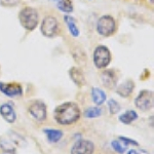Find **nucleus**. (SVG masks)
Masks as SVG:
<instances>
[{
	"instance_id": "nucleus-25",
	"label": "nucleus",
	"mask_w": 154,
	"mask_h": 154,
	"mask_svg": "<svg viewBox=\"0 0 154 154\" xmlns=\"http://www.w3.org/2000/svg\"><path fill=\"white\" fill-rule=\"evenodd\" d=\"M150 1H151V2H152V3H153V1H154V0H150Z\"/></svg>"
},
{
	"instance_id": "nucleus-16",
	"label": "nucleus",
	"mask_w": 154,
	"mask_h": 154,
	"mask_svg": "<svg viewBox=\"0 0 154 154\" xmlns=\"http://www.w3.org/2000/svg\"><path fill=\"white\" fill-rule=\"evenodd\" d=\"M137 118H138V114L134 110H128V111H126L125 113L121 114V115L119 116V120L122 123H125V125H131V123L133 122V121H135Z\"/></svg>"
},
{
	"instance_id": "nucleus-18",
	"label": "nucleus",
	"mask_w": 154,
	"mask_h": 154,
	"mask_svg": "<svg viewBox=\"0 0 154 154\" xmlns=\"http://www.w3.org/2000/svg\"><path fill=\"white\" fill-rule=\"evenodd\" d=\"M56 3L60 11L64 12H71L73 11V4L71 0H56Z\"/></svg>"
},
{
	"instance_id": "nucleus-19",
	"label": "nucleus",
	"mask_w": 154,
	"mask_h": 154,
	"mask_svg": "<svg viewBox=\"0 0 154 154\" xmlns=\"http://www.w3.org/2000/svg\"><path fill=\"white\" fill-rule=\"evenodd\" d=\"M102 114V109L99 107H91V108L86 109L84 112V116L88 118H96L99 117Z\"/></svg>"
},
{
	"instance_id": "nucleus-6",
	"label": "nucleus",
	"mask_w": 154,
	"mask_h": 154,
	"mask_svg": "<svg viewBox=\"0 0 154 154\" xmlns=\"http://www.w3.org/2000/svg\"><path fill=\"white\" fill-rule=\"evenodd\" d=\"M59 29L58 20L54 17L46 16L41 23V33L46 37H53L57 34Z\"/></svg>"
},
{
	"instance_id": "nucleus-20",
	"label": "nucleus",
	"mask_w": 154,
	"mask_h": 154,
	"mask_svg": "<svg viewBox=\"0 0 154 154\" xmlns=\"http://www.w3.org/2000/svg\"><path fill=\"white\" fill-rule=\"evenodd\" d=\"M111 145H112L113 149L116 151V152H117V153H120V154L125 153V151H126V147H128V146L125 145V144H122V142H121L120 140H115V141H113V142L111 143Z\"/></svg>"
},
{
	"instance_id": "nucleus-13",
	"label": "nucleus",
	"mask_w": 154,
	"mask_h": 154,
	"mask_svg": "<svg viewBox=\"0 0 154 154\" xmlns=\"http://www.w3.org/2000/svg\"><path fill=\"white\" fill-rule=\"evenodd\" d=\"M101 79L103 81V84L106 86V88H113L116 83V76L114 74L113 71L111 70H107V71H104L101 75Z\"/></svg>"
},
{
	"instance_id": "nucleus-21",
	"label": "nucleus",
	"mask_w": 154,
	"mask_h": 154,
	"mask_svg": "<svg viewBox=\"0 0 154 154\" xmlns=\"http://www.w3.org/2000/svg\"><path fill=\"white\" fill-rule=\"evenodd\" d=\"M108 106H109V111H110L111 115H114V114L118 113L119 110H120V106L119 104L113 99H110L108 102Z\"/></svg>"
},
{
	"instance_id": "nucleus-22",
	"label": "nucleus",
	"mask_w": 154,
	"mask_h": 154,
	"mask_svg": "<svg viewBox=\"0 0 154 154\" xmlns=\"http://www.w3.org/2000/svg\"><path fill=\"white\" fill-rule=\"evenodd\" d=\"M20 0H0V4L2 6L9 7V6H14L17 4H19Z\"/></svg>"
},
{
	"instance_id": "nucleus-11",
	"label": "nucleus",
	"mask_w": 154,
	"mask_h": 154,
	"mask_svg": "<svg viewBox=\"0 0 154 154\" xmlns=\"http://www.w3.org/2000/svg\"><path fill=\"white\" fill-rule=\"evenodd\" d=\"M134 88H135V84H134L133 81L128 80V81H125L123 83H121L120 85L118 86L117 89H116V93L120 97H122V98H126V97H128L133 93Z\"/></svg>"
},
{
	"instance_id": "nucleus-9",
	"label": "nucleus",
	"mask_w": 154,
	"mask_h": 154,
	"mask_svg": "<svg viewBox=\"0 0 154 154\" xmlns=\"http://www.w3.org/2000/svg\"><path fill=\"white\" fill-rule=\"evenodd\" d=\"M0 91L7 97H20L23 94L21 85L17 83H3L0 82Z\"/></svg>"
},
{
	"instance_id": "nucleus-12",
	"label": "nucleus",
	"mask_w": 154,
	"mask_h": 154,
	"mask_svg": "<svg viewBox=\"0 0 154 154\" xmlns=\"http://www.w3.org/2000/svg\"><path fill=\"white\" fill-rule=\"evenodd\" d=\"M69 75H70L72 80L74 81V83L77 84V85L81 86L85 84V78H84V75L80 69L73 67L69 70Z\"/></svg>"
},
{
	"instance_id": "nucleus-7",
	"label": "nucleus",
	"mask_w": 154,
	"mask_h": 154,
	"mask_svg": "<svg viewBox=\"0 0 154 154\" xmlns=\"http://www.w3.org/2000/svg\"><path fill=\"white\" fill-rule=\"evenodd\" d=\"M29 113L37 121H43L46 118V107L41 101H35L30 105Z\"/></svg>"
},
{
	"instance_id": "nucleus-10",
	"label": "nucleus",
	"mask_w": 154,
	"mask_h": 154,
	"mask_svg": "<svg viewBox=\"0 0 154 154\" xmlns=\"http://www.w3.org/2000/svg\"><path fill=\"white\" fill-rule=\"evenodd\" d=\"M0 114L9 123H12L17 118L16 112H14V108L9 104H3V105L0 106Z\"/></svg>"
},
{
	"instance_id": "nucleus-1",
	"label": "nucleus",
	"mask_w": 154,
	"mask_h": 154,
	"mask_svg": "<svg viewBox=\"0 0 154 154\" xmlns=\"http://www.w3.org/2000/svg\"><path fill=\"white\" fill-rule=\"evenodd\" d=\"M54 119L62 125H72L80 117V110L73 102H67L58 106L54 113Z\"/></svg>"
},
{
	"instance_id": "nucleus-17",
	"label": "nucleus",
	"mask_w": 154,
	"mask_h": 154,
	"mask_svg": "<svg viewBox=\"0 0 154 154\" xmlns=\"http://www.w3.org/2000/svg\"><path fill=\"white\" fill-rule=\"evenodd\" d=\"M44 133L48 137V140L53 143L58 142L63 137V133L59 130H44Z\"/></svg>"
},
{
	"instance_id": "nucleus-26",
	"label": "nucleus",
	"mask_w": 154,
	"mask_h": 154,
	"mask_svg": "<svg viewBox=\"0 0 154 154\" xmlns=\"http://www.w3.org/2000/svg\"><path fill=\"white\" fill-rule=\"evenodd\" d=\"M4 154H11V153H4Z\"/></svg>"
},
{
	"instance_id": "nucleus-3",
	"label": "nucleus",
	"mask_w": 154,
	"mask_h": 154,
	"mask_svg": "<svg viewBox=\"0 0 154 154\" xmlns=\"http://www.w3.org/2000/svg\"><path fill=\"white\" fill-rule=\"evenodd\" d=\"M116 23L111 16H103L98 20L97 31L102 36H110L115 32Z\"/></svg>"
},
{
	"instance_id": "nucleus-24",
	"label": "nucleus",
	"mask_w": 154,
	"mask_h": 154,
	"mask_svg": "<svg viewBox=\"0 0 154 154\" xmlns=\"http://www.w3.org/2000/svg\"><path fill=\"white\" fill-rule=\"evenodd\" d=\"M128 154H139V152L137 150H134V149H133V150L128 151Z\"/></svg>"
},
{
	"instance_id": "nucleus-4",
	"label": "nucleus",
	"mask_w": 154,
	"mask_h": 154,
	"mask_svg": "<svg viewBox=\"0 0 154 154\" xmlns=\"http://www.w3.org/2000/svg\"><path fill=\"white\" fill-rule=\"evenodd\" d=\"M111 62V54L104 45L97 46L94 51V63L97 68H105Z\"/></svg>"
},
{
	"instance_id": "nucleus-23",
	"label": "nucleus",
	"mask_w": 154,
	"mask_h": 154,
	"mask_svg": "<svg viewBox=\"0 0 154 154\" xmlns=\"http://www.w3.org/2000/svg\"><path fill=\"white\" fill-rule=\"evenodd\" d=\"M119 140L121 141L125 145H134V146H138L139 144L138 142H136V141H134V140H131V139H128V138H125V137H120L119 138Z\"/></svg>"
},
{
	"instance_id": "nucleus-15",
	"label": "nucleus",
	"mask_w": 154,
	"mask_h": 154,
	"mask_svg": "<svg viewBox=\"0 0 154 154\" xmlns=\"http://www.w3.org/2000/svg\"><path fill=\"white\" fill-rule=\"evenodd\" d=\"M64 20H65V23L67 24V27H68L69 32L71 33V35L74 36V37L78 36L79 35V30H78V28H77L75 20L70 16H66L65 18H64Z\"/></svg>"
},
{
	"instance_id": "nucleus-2",
	"label": "nucleus",
	"mask_w": 154,
	"mask_h": 154,
	"mask_svg": "<svg viewBox=\"0 0 154 154\" xmlns=\"http://www.w3.org/2000/svg\"><path fill=\"white\" fill-rule=\"evenodd\" d=\"M19 21L25 29L32 31L38 24V12L33 7H25L20 12Z\"/></svg>"
},
{
	"instance_id": "nucleus-5",
	"label": "nucleus",
	"mask_w": 154,
	"mask_h": 154,
	"mask_svg": "<svg viewBox=\"0 0 154 154\" xmlns=\"http://www.w3.org/2000/svg\"><path fill=\"white\" fill-rule=\"evenodd\" d=\"M136 107L142 111L150 110L153 107V93L151 91H142L135 100Z\"/></svg>"
},
{
	"instance_id": "nucleus-14",
	"label": "nucleus",
	"mask_w": 154,
	"mask_h": 154,
	"mask_svg": "<svg viewBox=\"0 0 154 154\" xmlns=\"http://www.w3.org/2000/svg\"><path fill=\"white\" fill-rule=\"evenodd\" d=\"M91 98H93L94 103L97 105H102L106 101V95L103 91L100 88H93L91 89Z\"/></svg>"
},
{
	"instance_id": "nucleus-8",
	"label": "nucleus",
	"mask_w": 154,
	"mask_h": 154,
	"mask_svg": "<svg viewBox=\"0 0 154 154\" xmlns=\"http://www.w3.org/2000/svg\"><path fill=\"white\" fill-rule=\"evenodd\" d=\"M95 145L88 140H79L71 149V154H93Z\"/></svg>"
}]
</instances>
